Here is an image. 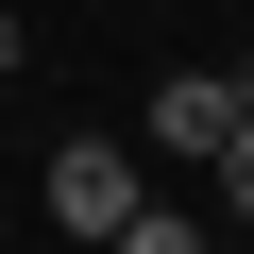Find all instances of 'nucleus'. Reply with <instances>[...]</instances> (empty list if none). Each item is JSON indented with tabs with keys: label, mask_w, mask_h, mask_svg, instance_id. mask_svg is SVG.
<instances>
[{
	"label": "nucleus",
	"mask_w": 254,
	"mask_h": 254,
	"mask_svg": "<svg viewBox=\"0 0 254 254\" xmlns=\"http://www.w3.org/2000/svg\"><path fill=\"white\" fill-rule=\"evenodd\" d=\"M119 203H136V153H119V136H68L51 153V220L68 237H119Z\"/></svg>",
	"instance_id": "nucleus-1"
},
{
	"label": "nucleus",
	"mask_w": 254,
	"mask_h": 254,
	"mask_svg": "<svg viewBox=\"0 0 254 254\" xmlns=\"http://www.w3.org/2000/svg\"><path fill=\"white\" fill-rule=\"evenodd\" d=\"M153 136H170V153H220V136H237V68H170V85H153Z\"/></svg>",
	"instance_id": "nucleus-2"
},
{
	"label": "nucleus",
	"mask_w": 254,
	"mask_h": 254,
	"mask_svg": "<svg viewBox=\"0 0 254 254\" xmlns=\"http://www.w3.org/2000/svg\"><path fill=\"white\" fill-rule=\"evenodd\" d=\"M203 170H220V203H237V220H254V102H237V136H220V153H203Z\"/></svg>",
	"instance_id": "nucleus-3"
}]
</instances>
